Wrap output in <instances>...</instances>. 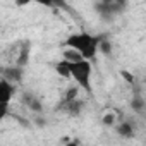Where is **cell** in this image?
<instances>
[{"instance_id":"obj_16","label":"cell","mask_w":146,"mask_h":146,"mask_svg":"<svg viewBox=\"0 0 146 146\" xmlns=\"http://www.w3.org/2000/svg\"><path fill=\"white\" fill-rule=\"evenodd\" d=\"M29 2H33V0H16V5H17V7H24V5H28Z\"/></svg>"},{"instance_id":"obj_5","label":"cell","mask_w":146,"mask_h":146,"mask_svg":"<svg viewBox=\"0 0 146 146\" xmlns=\"http://www.w3.org/2000/svg\"><path fill=\"white\" fill-rule=\"evenodd\" d=\"M23 102H24V105H26L29 110H33V112H41V110H43L41 102H40L35 95H31V93H24V95H23Z\"/></svg>"},{"instance_id":"obj_4","label":"cell","mask_w":146,"mask_h":146,"mask_svg":"<svg viewBox=\"0 0 146 146\" xmlns=\"http://www.w3.org/2000/svg\"><path fill=\"white\" fill-rule=\"evenodd\" d=\"M23 76H24V67L17 65V64H12V65H5L2 69V78L4 79H9L11 83H21L23 81Z\"/></svg>"},{"instance_id":"obj_8","label":"cell","mask_w":146,"mask_h":146,"mask_svg":"<svg viewBox=\"0 0 146 146\" xmlns=\"http://www.w3.org/2000/svg\"><path fill=\"white\" fill-rule=\"evenodd\" d=\"M62 58H65V60H69V62H78V60H83L84 57H83L78 50L70 48V46H65V50L62 52Z\"/></svg>"},{"instance_id":"obj_7","label":"cell","mask_w":146,"mask_h":146,"mask_svg":"<svg viewBox=\"0 0 146 146\" xmlns=\"http://www.w3.org/2000/svg\"><path fill=\"white\" fill-rule=\"evenodd\" d=\"M55 70H57V74L62 76V78H67V79L72 78V74H70V62L65 60V58H62L60 62L55 64Z\"/></svg>"},{"instance_id":"obj_13","label":"cell","mask_w":146,"mask_h":146,"mask_svg":"<svg viewBox=\"0 0 146 146\" xmlns=\"http://www.w3.org/2000/svg\"><path fill=\"white\" fill-rule=\"evenodd\" d=\"M98 52H102V53H105V55H110V53H112V43H110L108 40L102 38V40H100V46H98Z\"/></svg>"},{"instance_id":"obj_15","label":"cell","mask_w":146,"mask_h":146,"mask_svg":"<svg viewBox=\"0 0 146 146\" xmlns=\"http://www.w3.org/2000/svg\"><path fill=\"white\" fill-rule=\"evenodd\" d=\"M122 78H124V79H125L129 84H134V83H136V81H134V76L131 74L129 70H122Z\"/></svg>"},{"instance_id":"obj_6","label":"cell","mask_w":146,"mask_h":146,"mask_svg":"<svg viewBox=\"0 0 146 146\" xmlns=\"http://www.w3.org/2000/svg\"><path fill=\"white\" fill-rule=\"evenodd\" d=\"M14 64L21 65V67H26L29 64V43H26V41L23 43V46L19 50V55L16 57V62Z\"/></svg>"},{"instance_id":"obj_14","label":"cell","mask_w":146,"mask_h":146,"mask_svg":"<svg viewBox=\"0 0 146 146\" xmlns=\"http://www.w3.org/2000/svg\"><path fill=\"white\" fill-rule=\"evenodd\" d=\"M115 122H117V117H115V113L108 112V113H105V115H103V124H105V125L112 127V125H115Z\"/></svg>"},{"instance_id":"obj_12","label":"cell","mask_w":146,"mask_h":146,"mask_svg":"<svg viewBox=\"0 0 146 146\" xmlns=\"http://www.w3.org/2000/svg\"><path fill=\"white\" fill-rule=\"evenodd\" d=\"M78 95H79V86L67 88V90H65V95H64V102H62V103H69V102H72V100H78Z\"/></svg>"},{"instance_id":"obj_3","label":"cell","mask_w":146,"mask_h":146,"mask_svg":"<svg viewBox=\"0 0 146 146\" xmlns=\"http://www.w3.org/2000/svg\"><path fill=\"white\" fill-rule=\"evenodd\" d=\"M16 95V83H11L9 79H0V98H2V107L4 110L9 107L11 100Z\"/></svg>"},{"instance_id":"obj_1","label":"cell","mask_w":146,"mask_h":146,"mask_svg":"<svg viewBox=\"0 0 146 146\" xmlns=\"http://www.w3.org/2000/svg\"><path fill=\"white\" fill-rule=\"evenodd\" d=\"M100 36H93L86 31H81V33H74L70 35L67 40H65V46H70L78 50L84 58L88 60H93L98 53V46H100Z\"/></svg>"},{"instance_id":"obj_10","label":"cell","mask_w":146,"mask_h":146,"mask_svg":"<svg viewBox=\"0 0 146 146\" xmlns=\"http://www.w3.org/2000/svg\"><path fill=\"white\" fill-rule=\"evenodd\" d=\"M131 108L134 112H137V113L144 112V108H146V98H143L141 95H134V98L131 100Z\"/></svg>"},{"instance_id":"obj_9","label":"cell","mask_w":146,"mask_h":146,"mask_svg":"<svg viewBox=\"0 0 146 146\" xmlns=\"http://www.w3.org/2000/svg\"><path fill=\"white\" fill-rule=\"evenodd\" d=\"M117 134L122 137H132L134 136V127L131 122H122L117 125Z\"/></svg>"},{"instance_id":"obj_11","label":"cell","mask_w":146,"mask_h":146,"mask_svg":"<svg viewBox=\"0 0 146 146\" xmlns=\"http://www.w3.org/2000/svg\"><path fill=\"white\" fill-rule=\"evenodd\" d=\"M33 2L45 5V7H55V9H65L67 7L65 0H33Z\"/></svg>"},{"instance_id":"obj_2","label":"cell","mask_w":146,"mask_h":146,"mask_svg":"<svg viewBox=\"0 0 146 146\" xmlns=\"http://www.w3.org/2000/svg\"><path fill=\"white\" fill-rule=\"evenodd\" d=\"M91 62L88 58L78 60V62H70V74L72 79L76 81V84L79 88H83L86 93H91Z\"/></svg>"}]
</instances>
